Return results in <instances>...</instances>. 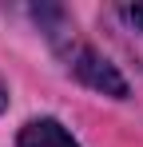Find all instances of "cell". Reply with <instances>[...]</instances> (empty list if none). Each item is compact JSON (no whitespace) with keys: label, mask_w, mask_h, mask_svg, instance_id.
<instances>
[{"label":"cell","mask_w":143,"mask_h":147,"mask_svg":"<svg viewBox=\"0 0 143 147\" xmlns=\"http://www.w3.org/2000/svg\"><path fill=\"white\" fill-rule=\"evenodd\" d=\"M60 56H64L68 72L76 76L80 84H88V88L103 92V96H115V99L127 96V80L115 72V64H111V60H103L95 48L76 44V40H64V44H60Z\"/></svg>","instance_id":"6da1fadb"},{"label":"cell","mask_w":143,"mask_h":147,"mask_svg":"<svg viewBox=\"0 0 143 147\" xmlns=\"http://www.w3.org/2000/svg\"><path fill=\"white\" fill-rule=\"evenodd\" d=\"M16 147H80V143L64 131V123H56V119H32V123H24Z\"/></svg>","instance_id":"7a4b0ae2"},{"label":"cell","mask_w":143,"mask_h":147,"mask_svg":"<svg viewBox=\"0 0 143 147\" xmlns=\"http://www.w3.org/2000/svg\"><path fill=\"white\" fill-rule=\"evenodd\" d=\"M4 107H8V84L0 80V111H4Z\"/></svg>","instance_id":"3957f363"}]
</instances>
